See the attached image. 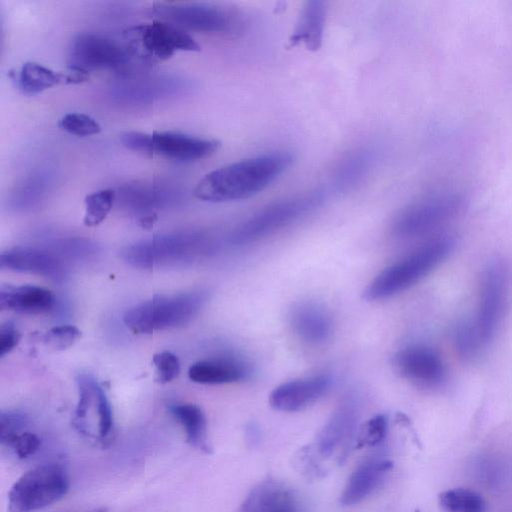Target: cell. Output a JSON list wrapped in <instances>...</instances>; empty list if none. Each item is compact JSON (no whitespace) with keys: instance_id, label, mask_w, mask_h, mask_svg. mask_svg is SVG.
<instances>
[{"instance_id":"cell-1","label":"cell","mask_w":512,"mask_h":512,"mask_svg":"<svg viewBox=\"0 0 512 512\" xmlns=\"http://www.w3.org/2000/svg\"><path fill=\"white\" fill-rule=\"evenodd\" d=\"M291 151L278 150L242 159L207 173L194 196L206 202H228L252 197L273 183L293 164Z\"/></svg>"},{"instance_id":"cell-16","label":"cell","mask_w":512,"mask_h":512,"mask_svg":"<svg viewBox=\"0 0 512 512\" xmlns=\"http://www.w3.org/2000/svg\"><path fill=\"white\" fill-rule=\"evenodd\" d=\"M331 386L327 375L299 378L275 387L269 395L270 406L281 412H298L319 400Z\"/></svg>"},{"instance_id":"cell-21","label":"cell","mask_w":512,"mask_h":512,"mask_svg":"<svg viewBox=\"0 0 512 512\" xmlns=\"http://www.w3.org/2000/svg\"><path fill=\"white\" fill-rule=\"evenodd\" d=\"M237 512H301V509L290 488L267 479L252 488Z\"/></svg>"},{"instance_id":"cell-15","label":"cell","mask_w":512,"mask_h":512,"mask_svg":"<svg viewBox=\"0 0 512 512\" xmlns=\"http://www.w3.org/2000/svg\"><path fill=\"white\" fill-rule=\"evenodd\" d=\"M151 134V156L157 154L180 162H192L214 154L220 143L175 131H155Z\"/></svg>"},{"instance_id":"cell-23","label":"cell","mask_w":512,"mask_h":512,"mask_svg":"<svg viewBox=\"0 0 512 512\" xmlns=\"http://www.w3.org/2000/svg\"><path fill=\"white\" fill-rule=\"evenodd\" d=\"M357 423V409L352 402H345L333 413L318 437V450L331 456L351 439Z\"/></svg>"},{"instance_id":"cell-20","label":"cell","mask_w":512,"mask_h":512,"mask_svg":"<svg viewBox=\"0 0 512 512\" xmlns=\"http://www.w3.org/2000/svg\"><path fill=\"white\" fill-rule=\"evenodd\" d=\"M392 467L391 460L379 457L359 464L348 478L340 502L345 506H353L365 500L380 487Z\"/></svg>"},{"instance_id":"cell-12","label":"cell","mask_w":512,"mask_h":512,"mask_svg":"<svg viewBox=\"0 0 512 512\" xmlns=\"http://www.w3.org/2000/svg\"><path fill=\"white\" fill-rule=\"evenodd\" d=\"M189 88L187 80L175 75L127 76L111 85L109 95L120 105L135 107L175 97Z\"/></svg>"},{"instance_id":"cell-3","label":"cell","mask_w":512,"mask_h":512,"mask_svg":"<svg viewBox=\"0 0 512 512\" xmlns=\"http://www.w3.org/2000/svg\"><path fill=\"white\" fill-rule=\"evenodd\" d=\"M206 301L203 292L156 295L130 307L123 315L126 327L136 334L182 327L193 320Z\"/></svg>"},{"instance_id":"cell-4","label":"cell","mask_w":512,"mask_h":512,"mask_svg":"<svg viewBox=\"0 0 512 512\" xmlns=\"http://www.w3.org/2000/svg\"><path fill=\"white\" fill-rule=\"evenodd\" d=\"M70 481L65 468L58 463H42L22 474L8 493L9 512H36L68 493Z\"/></svg>"},{"instance_id":"cell-2","label":"cell","mask_w":512,"mask_h":512,"mask_svg":"<svg viewBox=\"0 0 512 512\" xmlns=\"http://www.w3.org/2000/svg\"><path fill=\"white\" fill-rule=\"evenodd\" d=\"M454 247L451 237L434 238L404 259L381 271L363 291L367 301L390 298L414 285L428 274Z\"/></svg>"},{"instance_id":"cell-13","label":"cell","mask_w":512,"mask_h":512,"mask_svg":"<svg viewBox=\"0 0 512 512\" xmlns=\"http://www.w3.org/2000/svg\"><path fill=\"white\" fill-rule=\"evenodd\" d=\"M509 285V274L501 261H493L485 268L480 287V302L474 323L487 345L495 335L504 313Z\"/></svg>"},{"instance_id":"cell-35","label":"cell","mask_w":512,"mask_h":512,"mask_svg":"<svg viewBox=\"0 0 512 512\" xmlns=\"http://www.w3.org/2000/svg\"><path fill=\"white\" fill-rule=\"evenodd\" d=\"M387 432V418L382 414L376 415L361 427L357 438V447H374L386 438Z\"/></svg>"},{"instance_id":"cell-38","label":"cell","mask_w":512,"mask_h":512,"mask_svg":"<svg viewBox=\"0 0 512 512\" xmlns=\"http://www.w3.org/2000/svg\"><path fill=\"white\" fill-rule=\"evenodd\" d=\"M120 141L127 149L151 156V134L128 131L120 136Z\"/></svg>"},{"instance_id":"cell-26","label":"cell","mask_w":512,"mask_h":512,"mask_svg":"<svg viewBox=\"0 0 512 512\" xmlns=\"http://www.w3.org/2000/svg\"><path fill=\"white\" fill-rule=\"evenodd\" d=\"M326 16L325 2L319 0L306 2L289 39L290 46L303 44L308 50H318L323 40Z\"/></svg>"},{"instance_id":"cell-7","label":"cell","mask_w":512,"mask_h":512,"mask_svg":"<svg viewBox=\"0 0 512 512\" xmlns=\"http://www.w3.org/2000/svg\"><path fill=\"white\" fill-rule=\"evenodd\" d=\"M462 207V197L453 192L425 196L396 215L391 224V235L400 240L423 237L452 220Z\"/></svg>"},{"instance_id":"cell-27","label":"cell","mask_w":512,"mask_h":512,"mask_svg":"<svg viewBox=\"0 0 512 512\" xmlns=\"http://www.w3.org/2000/svg\"><path fill=\"white\" fill-rule=\"evenodd\" d=\"M169 411L181 426L188 444L205 454H210L212 446L209 441L207 420L203 410L192 403H174L170 405Z\"/></svg>"},{"instance_id":"cell-39","label":"cell","mask_w":512,"mask_h":512,"mask_svg":"<svg viewBox=\"0 0 512 512\" xmlns=\"http://www.w3.org/2000/svg\"><path fill=\"white\" fill-rule=\"evenodd\" d=\"M21 334L13 323L7 322L0 328V357L11 352L20 342Z\"/></svg>"},{"instance_id":"cell-17","label":"cell","mask_w":512,"mask_h":512,"mask_svg":"<svg viewBox=\"0 0 512 512\" xmlns=\"http://www.w3.org/2000/svg\"><path fill=\"white\" fill-rule=\"evenodd\" d=\"M0 266L16 272L30 273L61 282L66 276V268L51 252L36 248L16 247L2 252Z\"/></svg>"},{"instance_id":"cell-36","label":"cell","mask_w":512,"mask_h":512,"mask_svg":"<svg viewBox=\"0 0 512 512\" xmlns=\"http://www.w3.org/2000/svg\"><path fill=\"white\" fill-rule=\"evenodd\" d=\"M81 337V331L73 325H60L47 330L42 342L53 350H64Z\"/></svg>"},{"instance_id":"cell-22","label":"cell","mask_w":512,"mask_h":512,"mask_svg":"<svg viewBox=\"0 0 512 512\" xmlns=\"http://www.w3.org/2000/svg\"><path fill=\"white\" fill-rule=\"evenodd\" d=\"M55 304L54 294L34 285L5 286L0 290L1 310L37 315L49 312Z\"/></svg>"},{"instance_id":"cell-28","label":"cell","mask_w":512,"mask_h":512,"mask_svg":"<svg viewBox=\"0 0 512 512\" xmlns=\"http://www.w3.org/2000/svg\"><path fill=\"white\" fill-rule=\"evenodd\" d=\"M373 156L366 149L356 150L337 167L332 185L335 190L346 191L354 188L369 172Z\"/></svg>"},{"instance_id":"cell-31","label":"cell","mask_w":512,"mask_h":512,"mask_svg":"<svg viewBox=\"0 0 512 512\" xmlns=\"http://www.w3.org/2000/svg\"><path fill=\"white\" fill-rule=\"evenodd\" d=\"M116 202V192L112 189H102L85 197V213L83 223L94 227L105 220Z\"/></svg>"},{"instance_id":"cell-9","label":"cell","mask_w":512,"mask_h":512,"mask_svg":"<svg viewBox=\"0 0 512 512\" xmlns=\"http://www.w3.org/2000/svg\"><path fill=\"white\" fill-rule=\"evenodd\" d=\"M134 57L148 62L164 61L179 51H199L194 38L181 27L155 20L128 28L124 32Z\"/></svg>"},{"instance_id":"cell-10","label":"cell","mask_w":512,"mask_h":512,"mask_svg":"<svg viewBox=\"0 0 512 512\" xmlns=\"http://www.w3.org/2000/svg\"><path fill=\"white\" fill-rule=\"evenodd\" d=\"M154 11L167 22L199 32L233 34L243 26L237 13L210 3L159 2L154 5Z\"/></svg>"},{"instance_id":"cell-33","label":"cell","mask_w":512,"mask_h":512,"mask_svg":"<svg viewBox=\"0 0 512 512\" xmlns=\"http://www.w3.org/2000/svg\"><path fill=\"white\" fill-rule=\"evenodd\" d=\"M2 447H5L19 459L33 456L41 446L40 437L27 428L0 438Z\"/></svg>"},{"instance_id":"cell-34","label":"cell","mask_w":512,"mask_h":512,"mask_svg":"<svg viewBox=\"0 0 512 512\" xmlns=\"http://www.w3.org/2000/svg\"><path fill=\"white\" fill-rule=\"evenodd\" d=\"M59 126L65 132L75 136H91L101 131L100 124L91 116L71 112L65 114L59 121Z\"/></svg>"},{"instance_id":"cell-18","label":"cell","mask_w":512,"mask_h":512,"mask_svg":"<svg viewBox=\"0 0 512 512\" xmlns=\"http://www.w3.org/2000/svg\"><path fill=\"white\" fill-rule=\"evenodd\" d=\"M288 318L294 333L309 344H324L333 334L332 317L318 303L312 301L296 303L290 309Z\"/></svg>"},{"instance_id":"cell-6","label":"cell","mask_w":512,"mask_h":512,"mask_svg":"<svg viewBox=\"0 0 512 512\" xmlns=\"http://www.w3.org/2000/svg\"><path fill=\"white\" fill-rule=\"evenodd\" d=\"M209 240L197 233H173L155 236L126 247L122 258L140 268L167 266L191 261L210 250Z\"/></svg>"},{"instance_id":"cell-32","label":"cell","mask_w":512,"mask_h":512,"mask_svg":"<svg viewBox=\"0 0 512 512\" xmlns=\"http://www.w3.org/2000/svg\"><path fill=\"white\" fill-rule=\"evenodd\" d=\"M453 342L456 351L465 360L476 358L486 346L474 321L459 323L453 333Z\"/></svg>"},{"instance_id":"cell-29","label":"cell","mask_w":512,"mask_h":512,"mask_svg":"<svg viewBox=\"0 0 512 512\" xmlns=\"http://www.w3.org/2000/svg\"><path fill=\"white\" fill-rule=\"evenodd\" d=\"M441 512H485L486 503L477 492L466 488H453L438 496Z\"/></svg>"},{"instance_id":"cell-30","label":"cell","mask_w":512,"mask_h":512,"mask_svg":"<svg viewBox=\"0 0 512 512\" xmlns=\"http://www.w3.org/2000/svg\"><path fill=\"white\" fill-rule=\"evenodd\" d=\"M50 186V176L45 172H36L25 178L12 193L11 203L16 208H28L36 205L45 196Z\"/></svg>"},{"instance_id":"cell-19","label":"cell","mask_w":512,"mask_h":512,"mask_svg":"<svg viewBox=\"0 0 512 512\" xmlns=\"http://www.w3.org/2000/svg\"><path fill=\"white\" fill-rule=\"evenodd\" d=\"M179 192L166 183L135 181L121 186L116 192V201L134 213L153 212L174 202Z\"/></svg>"},{"instance_id":"cell-37","label":"cell","mask_w":512,"mask_h":512,"mask_svg":"<svg viewBox=\"0 0 512 512\" xmlns=\"http://www.w3.org/2000/svg\"><path fill=\"white\" fill-rule=\"evenodd\" d=\"M152 361L156 368V378L161 384L173 381L180 373L179 359L170 351L154 354Z\"/></svg>"},{"instance_id":"cell-25","label":"cell","mask_w":512,"mask_h":512,"mask_svg":"<svg viewBox=\"0 0 512 512\" xmlns=\"http://www.w3.org/2000/svg\"><path fill=\"white\" fill-rule=\"evenodd\" d=\"M250 373L247 365L237 359L202 360L192 364L188 377L192 382L205 385L234 383L244 380Z\"/></svg>"},{"instance_id":"cell-11","label":"cell","mask_w":512,"mask_h":512,"mask_svg":"<svg viewBox=\"0 0 512 512\" xmlns=\"http://www.w3.org/2000/svg\"><path fill=\"white\" fill-rule=\"evenodd\" d=\"M133 58L126 42L98 33H81L71 42L69 69L88 75L95 70L120 69Z\"/></svg>"},{"instance_id":"cell-5","label":"cell","mask_w":512,"mask_h":512,"mask_svg":"<svg viewBox=\"0 0 512 512\" xmlns=\"http://www.w3.org/2000/svg\"><path fill=\"white\" fill-rule=\"evenodd\" d=\"M325 197V192L317 190L269 204L238 225L230 241L243 245L265 238L313 211Z\"/></svg>"},{"instance_id":"cell-14","label":"cell","mask_w":512,"mask_h":512,"mask_svg":"<svg viewBox=\"0 0 512 512\" xmlns=\"http://www.w3.org/2000/svg\"><path fill=\"white\" fill-rule=\"evenodd\" d=\"M395 371L404 379L423 388H434L444 381L445 367L431 348L413 345L399 350L393 357Z\"/></svg>"},{"instance_id":"cell-8","label":"cell","mask_w":512,"mask_h":512,"mask_svg":"<svg viewBox=\"0 0 512 512\" xmlns=\"http://www.w3.org/2000/svg\"><path fill=\"white\" fill-rule=\"evenodd\" d=\"M79 398L72 424L79 434L99 447H107L114 438V417L103 388L89 375L76 379Z\"/></svg>"},{"instance_id":"cell-24","label":"cell","mask_w":512,"mask_h":512,"mask_svg":"<svg viewBox=\"0 0 512 512\" xmlns=\"http://www.w3.org/2000/svg\"><path fill=\"white\" fill-rule=\"evenodd\" d=\"M87 74L69 69L68 73L56 72L36 62H26L20 68L17 83L22 93L37 95L55 85L85 81Z\"/></svg>"}]
</instances>
